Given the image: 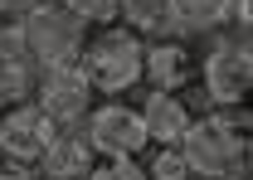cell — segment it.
I'll return each mask as SVG.
<instances>
[{"mask_svg": "<svg viewBox=\"0 0 253 180\" xmlns=\"http://www.w3.org/2000/svg\"><path fill=\"white\" fill-rule=\"evenodd\" d=\"M249 107H219L210 117L190 122L180 136V156H185L190 176L219 180V176H244L249 171Z\"/></svg>", "mask_w": 253, "mask_h": 180, "instance_id": "6da1fadb", "label": "cell"}, {"mask_svg": "<svg viewBox=\"0 0 253 180\" xmlns=\"http://www.w3.org/2000/svg\"><path fill=\"white\" fill-rule=\"evenodd\" d=\"M15 30L25 39V54L34 59V68H59V63H78L88 20L63 10L59 0H34L30 10L15 20Z\"/></svg>", "mask_w": 253, "mask_h": 180, "instance_id": "7a4b0ae2", "label": "cell"}, {"mask_svg": "<svg viewBox=\"0 0 253 180\" xmlns=\"http://www.w3.org/2000/svg\"><path fill=\"white\" fill-rule=\"evenodd\" d=\"M141 49L146 44L131 30H102L97 39L83 44L78 68L93 83V92H126V88L141 83Z\"/></svg>", "mask_w": 253, "mask_h": 180, "instance_id": "3957f363", "label": "cell"}, {"mask_svg": "<svg viewBox=\"0 0 253 180\" xmlns=\"http://www.w3.org/2000/svg\"><path fill=\"white\" fill-rule=\"evenodd\" d=\"M200 78H205V92H210L214 107H239L253 88V44H249V34L214 39V49L205 54Z\"/></svg>", "mask_w": 253, "mask_h": 180, "instance_id": "277c9868", "label": "cell"}, {"mask_svg": "<svg viewBox=\"0 0 253 180\" xmlns=\"http://www.w3.org/2000/svg\"><path fill=\"white\" fill-rule=\"evenodd\" d=\"M34 107L54 127H78L93 112V83L83 78L78 63H59V68H39L34 78Z\"/></svg>", "mask_w": 253, "mask_h": 180, "instance_id": "5b68a950", "label": "cell"}, {"mask_svg": "<svg viewBox=\"0 0 253 180\" xmlns=\"http://www.w3.org/2000/svg\"><path fill=\"white\" fill-rule=\"evenodd\" d=\"M88 146L93 156H107V161H136L141 151L151 146L146 141V127H141V112L136 107H126V102H102L88 112Z\"/></svg>", "mask_w": 253, "mask_h": 180, "instance_id": "8992f818", "label": "cell"}, {"mask_svg": "<svg viewBox=\"0 0 253 180\" xmlns=\"http://www.w3.org/2000/svg\"><path fill=\"white\" fill-rule=\"evenodd\" d=\"M54 132H59V127L44 117L34 102H15V107L0 117V156H5V161H20V166H34Z\"/></svg>", "mask_w": 253, "mask_h": 180, "instance_id": "52a82bcc", "label": "cell"}, {"mask_svg": "<svg viewBox=\"0 0 253 180\" xmlns=\"http://www.w3.org/2000/svg\"><path fill=\"white\" fill-rule=\"evenodd\" d=\"M34 78H39V68H34V59L25 54L20 30L5 25V30H0V112L15 107V102H30L34 97Z\"/></svg>", "mask_w": 253, "mask_h": 180, "instance_id": "ba28073f", "label": "cell"}, {"mask_svg": "<svg viewBox=\"0 0 253 180\" xmlns=\"http://www.w3.org/2000/svg\"><path fill=\"white\" fill-rule=\"evenodd\" d=\"M141 78H151V88L175 92L195 78V54L180 39H156L151 49H141Z\"/></svg>", "mask_w": 253, "mask_h": 180, "instance_id": "9c48e42d", "label": "cell"}, {"mask_svg": "<svg viewBox=\"0 0 253 180\" xmlns=\"http://www.w3.org/2000/svg\"><path fill=\"white\" fill-rule=\"evenodd\" d=\"M39 166H44V180H83L93 171V146L73 127H59L49 146L39 151Z\"/></svg>", "mask_w": 253, "mask_h": 180, "instance_id": "30bf717a", "label": "cell"}, {"mask_svg": "<svg viewBox=\"0 0 253 180\" xmlns=\"http://www.w3.org/2000/svg\"><path fill=\"white\" fill-rule=\"evenodd\" d=\"M190 107L175 97V92H151L146 102H141V127H146V141H156V146H180V136L190 132Z\"/></svg>", "mask_w": 253, "mask_h": 180, "instance_id": "8fae6325", "label": "cell"}, {"mask_svg": "<svg viewBox=\"0 0 253 180\" xmlns=\"http://www.w3.org/2000/svg\"><path fill=\"white\" fill-rule=\"evenodd\" d=\"M117 15L126 20V30L131 34H166L175 30V10H170V0H117Z\"/></svg>", "mask_w": 253, "mask_h": 180, "instance_id": "7c38bea8", "label": "cell"}, {"mask_svg": "<svg viewBox=\"0 0 253 180\" xmlns=\"http://www.w3.org/2000/svg\"><path fill=\"white\" fill-rule=\"evenodd\" d=\"M175 10V30L190 34H214L229 25V0H170Z\"/></svg>", "mask_w": 253, "mask_h": 180, "instance_id": "4fadbf2b", "label": "cell"}, {"mask_svg": "<svg viewBox=\"0 0 253 180\" xmlns=\"http://www.w3.org/2000/svg\"><path fill=\"white\" fill-rule=\"evenodd\" d=\"M141 171H146V180H190V166L180 156V146H156L151 166H141Z\"/></svg>", "mask_w": 253, "mask_h": 180, "instance_id": "5bb4252c", "label": "cell"}, {"mask_svg": "<svg viewBox=\"0 0 253 180\" xmlns=\"http://www.w3.org/2000/svg\"><path fill=\"white\" fill-rule=\"evenodd\" d=\"M83 180H146V171L136 161H107V166H93Z\"/></svg>", "mask_w": 253, "mask_h": 180, "instance_id": "9a60e30c", "label": "cell"}, {"mask_svg": "<svg viewBox=\"0 0 253 180\" xmlns=\"http://www.w3.org/2000/svg\"><path fill=\"white\" fill-rule=\"evenodd\" d=\"M63 10H73L78 20H112L117 15V0H59Z\"/></svg>", "mask_w": 253, "mask_h": 180, "instance_id": "2e32d148", "label": "cell"}, {"mask_svg": "<svg viewBox=\"0 0 253 180\" xmlns=\"http://www.w3.org/2000/svg\"><path fill=\"white\" fill-rule=\"evenodd\" d=\"M229 20L239 25V34L249 30V20H253V0H229Z\"/></svg>", "mask_w": 253, "mask_h": 180, "instance_id": "e0dca14e", "label": "cell"}, {"mask_svg": "<svg viewBox=\"0 0 253 180\" xmlns=\"http://www.w3.org/2000/svg\"><path fill=\"white\" fill-rule=\"evenodd\" d=\"M0 180H34V171L20 166V161H5V156H0Z\"/></svg>", "mask_w": 253, "mask_h": 180, "instance_id": "ac0fdd59", "label": "cell"}, {"mask_svg": "<svg viewBox=\"0 0 253 180\" xmlns=\"http://www.w3.org/2000/svg\"><path fill=\"white\" fill-rule=\"evenodd\" d=\"M34 0H0V20H10V15H25Z\"/></svg>", "mask_w": 253, "mask_h": 180, "instance_id": "d6986e66", "label": "cell"}, {"mask_svg": "<svg viewBox=\"0 0 253 180\" xmlns=\"http://www.w3.org/2000/svg\"><path fill=\"white\" fill-rule=\"evenodd\" d=\"M219 180H244V176H219Z\"/></svg>", "mask_w": 253, "mask_h": 180, "instance_id": "ffe728a7", "label": "cell"}, {"mask_svg": "<svg viewBox=\"0 0 253 180\" xmlns=\"http://www.w3.org/2000/svg\"><path fill=\"white\" fill-rule=\"evenodd\" d=\"M0 30H5V20H0Z\"/></svg>", "mask_w": 253, "mask_h": 180, "instance_id": "44dd1931", "label": "cell"}]
</instances>
